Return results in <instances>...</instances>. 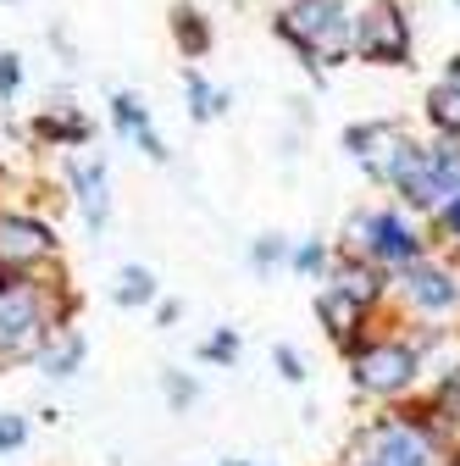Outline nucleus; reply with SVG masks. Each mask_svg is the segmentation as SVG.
I'll list each match as a JSON object with an SVG mask.
<instances>
[{
  "mask_svg": "<svg viewBox=\"0 0 460 466\" xmlns=\"http://www.w3.org/2000/svg\"><path fill=\"white\" fill-rule=\"evenodd\" d=\"M277 34L289 39L305 62H333L344 56V45H355V23L344 12V0H295L277 17Z\"/></svg>",
  "mask_w": 460,
  "mask_h": 466,
  "instance_id": "f257e3e1",
  "label": "nucleus"
},
{
  "mask_svg": "<svg viewBox=\"0 0 460 466\" xmlns=\"http://www.w3.org/2000/svg\"><path fill=\"white\" fill-rule=\"evenodd\" d=\"M50 328V306L39 283H0V356H23Z\"/></svg>",
  "mask_w": 460,
  "mask_h": 466,
  "instance_id": "f03ea898",
  "label": "nucleus"
},
{
  "mask_svg": "<svg viewBox=\"0 0 460 466\" xmlns=\"http://www.w3.org/2000/svg\"><path fill=\"white\" fill-rule=\"evenodd\" d=\"M355 50L366 62H383V67H399L411 56V23L394 0H372V6L355 17Z\"/></svg>",
  "mask_w": 460,
  "mask_h": 466,
  "instance_id": "7ed1b4c3",
  "label": "nucleus"
},
{
  "mask_svg": "<svg viewBox=\"0 0 460 466\" xmlns=\"http://www.w3.org/2000/svg\"><path fill=\"white\" fill-rule=\"evenodd\" d=\"M433 461H438V450H433L427 428L399 422V417L377 422L361 444V466H433Z\"/></svg>",
  "mask_w": 460,
  "mask_h": 466,
  "instance_id": "20e7f679",
  "label": "nucleus"
},
{
  "mask_svg": "<svg viewBox=\"0 0 460 466\" xmlns=\"http://www.w3.org/2000/svg\"><path fill=\"white\" fill-rule=\"evenodd\" d=\"M350 245H355V250H372V256H383V261H416V256H422L416 228H411L405 217H394V211L355 217V222H350Z\"/></svg>",
  "mask_w": 460,
  "mask_h": 466,
  "instance_id": "39448f33",
  "label": "nucleus"
},
{
  "mask_svg": "<svg viewBox=\"0 0 460 466\" xmlns=\"http://www.w3.org/2000/svg\"><path fill=\"white\" fill-rule=\"evenodd\" d=\"M416 378V350L405 344H366L355 350V383L372 394H399Z\"/></svg>",
  "mask_w": 460,
  "mask_h": 466,
  "instance_id": "423d86ee",
  "label": "nucleus"
},
{
  "mask_svg": "<svg viewBox=\"0 0 460 466\" xmlns=\"http://www.w3.org/2000/svg\"><path fill=\"white\" fill-rule=\"evenodd\" d=\"M350 150H355V161L372 172V178L394 184V172H399V161H405L411 139L399 134L394 123H372V128H350Z\"/></svg>",
  "mask_w": 460,
  "mask_h": 466,
  "instance_id": "0eeeda50",
  "label": "nucleus"
},
{
  "mask_svg": "<svg viewBox=\"0 0 460 466\" xmlns=\"http://www.w3.org/2000/svg\"><path fill=\"white\" fill-rule=\"evenodd\" d=\"M55 250V233L34 217H0V261L6 267H34Z\"/></svg>",
  "mask_w": 460,
  "mask_h": 466,
  "instance_id": "6e6552de",
  "label": "nucleus"
},
{
  "mask_svg": "<svg viewBox=\"0 0 460 466\" xmlns=\"http://www.w3.org/2000/svg\"><path fill=\"white\" fill-rule=\"evenodd\" d=\"M405 295L422 311H449V306H460V283L427 261H405Z\"/></svg>",
  "mask_w": 460,
  "mask_h": 466,
  "instance_id": "1a4fd4ad",
  "label": "nucleus"
},
{
  "mask_svg": "<svg viewBox=\"0 0 460 466\" xmlns=\"http://www.w3.org/2000/svg\"><path fill=\"white\" fill-rule=\"evenodd\" d=\"M316 311H322V322H327V333L344 344V350H355V328L366 322V300H355V295H344V289L333 283L327 295L316 300Z\"/></svg>",
  "mask_w": 460,
  "mask_h": 466,
  "instance_id": "9d476101",
  "label": "nucleus"
},
{
  "mask_svg": "<svg viewBox=\"0 0 460 466\" xmlns=\"http://www.w3.org/2000/svg\"><path fill=\"white\" fill-rule=\"evenodd\" d=\"M73 189H78V206H84V222L100 233L105 217H111V195H105V167H84L73 161Z\"/></svg>",
  "mask_w": 460,
  "mask_h": 466,
  "instance_id": "9b49d317",
  "label": "nucleus"
},
{
  "mask_svg": "<svg viewBox=\"0 0 460 466\" xmlns=\"http://www.w3.org/2000/svg\"><path fill=\"white\" fill-rule=\"evenodd\" d=\"M78 361H84V333H62V344H50L45 356H39V367L50 372V378H73L78 372Z\"/></svg>",
  "mask_w": 460,
  "mask_h": 466,
  "instance_id": "f8f14e48",
  "label": "nucleus"
},
{
  "mask_svg": "<svg viewBox=\"0 0 460 466\" xmlns=\"http://www.w3.org/2000/svg\"><path fill=\"white\" fill-rule=\"evenodd\" d=\"M338 289L372 306V300L383 295V272H377V267H361V261H344V267H338Z\"/></svg>",
  "mask_w": 460,
  "mask_h": 466,
  "instance_id": "ddd939ff",
  "label": "nucleus"
},
{
  "mask_svg": "<svg viewBox=\"0 0 460 466\" xmlns=\"http://www.w3.org/2000/svg\"><path fill=\"white\" fill-rule=\"evenodd\" d=\"M111 300H117V306H150L155 300V278L145 267H123L117 272V289H111Z\"/></svg>",
  "mask_w": 460,
  "mask_h": 466,
  "instance_id": "4468645a",
  "label": "nucleus"
},
{
  "mask_svg": "<svg viewBox=\"0 0 460 466\" xmlns=\"http://www.w3.org/2000/svg\"><path fill=\"white\" fill-rule=\"evenodd\" d=\"M39 134L55 139V145H84L89 123H84V116H67V111H50V116H39Z\"/></svg>",
  "mask_w": 460,
  "mask_h": 466,
  "instance_id": "2eb2a0df",
  "label": "nucleus"
},
{
  "mask_svg": "<svg viewBox=\"0 0 460 466\" xmlns=\"http://www.w3.org/2000/svg\"><path fill=\"white\" fill-rule=\"evenodd\" d=\"M184 89H189V111L200 116V123H211V116H222L227 95H222V89H211V84H205L200 73H189V78H184Z\"/></svg>",
  "mask_w": 460,
  "mask_h": 466,
  "instance_id": "dca6fc26",
  "label": "nucleus"
},
{
  "mask_svg": "<svg viewBox=\"0 0 460 466\" xmlns=\"http://www.w3.org/2000/svg\"><path fill=\"white\" fill-rule=\"evenodd\" d=\"M427 111H433V123H438L444 134H460V89H455V84L433 89V95H427Z\"/></svg>",
  "mask_w": 460,
  "mask_h": 466,
  "instance_id": "f3484780",
  "label": "nucleus"
},
{
  "mask_svg": "<svg viewBox=\"0 0 460 466\" xmlns=\"http://www.w3.org/2000/svg\"><path fill=\"white\" fill-rule=\"evenodd\" d=\"M111 116H117V128H123V134L150 128V116H145V106H139L134 95H117V100H111Z\"/></svg>",
  "mask_w": 460,
  "mask_h": 466,
  "instance_id": "a211bd4d",
  "label": "nucleus"
},
{
  "mask_svg": "<svg viewBox=\"0 0 460 466\" xmlns=\"http://www.w3.org/2000/svg\"><path fill=\"white\" fill-rule=\"evenodd\" d=\"M178 45H184L189 56H200V50L211 45V34H205V23H200L195 12H178Z\"/></svg>",
  "mask_w": 460,
  "mask_h": 466,
  "instance_id": "6ab92c4d",
  "label": "nucleus"
},
{
  "mask_svg": "<svg viewBox=\"0 0 460 466\" xmlns=\"http://www.w3.org/2000/svg\"><path fill=\"white\" fill-rule=\"evenodd\" d=\"M205 361H234L239 356V339H234V328H222L216 339H205V350H200Z\"/></svg>",
  "mask_w": 460,
  "mask_h": 466,
  "instance_id": "aec40b11",
  "label": "nucleus"
},
{
  "mask_svg": "<svg viewBox=\"0 0 460 466\" xmlns=\"http://www.w3.org/2000/svg\"><path fill=\"white\" fill-rule=\"evenodd\" d=\"M272 361H277V372L289 378V383H300V378H305V361H300V350H289V344H277V350H272Z\"/></svg>",
  "mask_w": 460,
  "mask_h": 466,
  "instance_id": "412c9836",
  "label": "nucleus"
},
{
  "mask_svg": "<svg viewBox=\"0 0 460 466\" xmlns=\"http://www.w3.org/2000/svg\"><path fill=\"white\" fill-rule=\"evenodd\" d=\"M17 84H23V67H17V56L12 50H0V95H17Z\"/></svg>",
  "mask_w": 460,
  "mask_h": 466,
  "instance_id": "4be33fe9",
  "label": "nucleus"
},
{
  "mask_svg": "<svg viewBox=\"0 0 460 466\" xmlns=\"http://www.w3.org/2000/svg\"><path fill=\"white\" fill-rule=\"evenodd\" d=\"M28 439V422L23 417H0V450H17Z\"/></svg>",
  "mask_w": 460,
  "mask_h": 466,
  "instance_id": "5701e85b",
  "label": "nucleus"
},
{
  "mask_svg": "<svg viewBox=\"0 0 460 466\" xmlns=\"http://www.w3.org/2000/svg\"><path fill=\"white\" fill-rule=\"evenodd\" d=\"M195 394H200V389H195L189 378H178V372H166V400H172V405H189Z\"/></svg>",
  "mask_w": 460,
  "mask_h": 466,
  "instance_id": "b1692460",
  "label": "nucleus"
},
{
  "mask_svg": "<svg viewBox=\"0 0 460 466\" xmlns=\"http://www.w3.org/2000/svg\"><path fill=\"white\" fill-rule=\"evenodd\" d=\"M322 261H327V250H322V245H316V239H311V245H300V250H295V267H300V272H316V267H322Z\"/></svg>",
  "mask_w": 460,
  "mask_h": 466,
  "instance_id": "393cba45",
  "label": "nucleus"
},
{
  "mask_svg": "<svg viewBox=\"0 0 460 466\" xmlns=\"http://www.w3.org/2000/svg\"><path fill=\"white\" fill-rule=\"evenodd\" d=\"M134 145H139V150H145L150 161H166V145L155 139V128H139V134H134Z\"/></svg>",
  "mask_w": 460,
  "mask_h": 466,
  "instance_id": "a878e982",
  "label": "nucleus"
},
{
  "mask_svg": "<svg viewBox=\"0 0 460 466\" xmlns=\"http://www.w3.org/2000/svg\"><path fill=\"white\" fill-rule=\"evenodd\" d=\"M438 400H444L449 422H460V378H455V383H444V394H438Z\"/></svg>",
  "mask_w": 460,
  "mask_h": 466,
  "instance_id": "bb28decb",
  "label": "nucleus"
},
{
  "mask_svg": "<svg viewBox=\"0 0 460 466\" xmlns=\"http://www.w3.org/2000/svg\"><path fill=\"white\" fill-rule=\"evenodd\" d=\"M272 261H283V245L277 239H261L255 245V267H272Z\"/></svg>",
  "mask_w": 460,
  "mask_h": 466,
  "instance_id": "cd10ccee",
  "label": "nucleus"
},
{
  "mask_svg": "<svg viewBox=\"0 0 460 466\" xmlns=\"http://www.w3.org/2000/svg\"><path fill=\"white\" fill-rule=\"evenodd\" d=\"M444 222H449V233L460 239V195H449V200H444Z\"/></svg>",
  "mask_w": 460,
  "mask_h": 466,
  "instance_id": "c85d7f7f",
  "label": "nucleus"
},
{
  "mask_svg": "<svg viewBox=\"0 0 460 466\" xmlns=\"http://www.w3.org/2000/svg\"><path fill=\"white\" fill-rule=\"evenodd\" d=\"M444 84H455V89H460V56H455V62H449V73H444Z\"/></svg>",
  "mask_w": 460,
  "mask_h": 466,
  "instance_id": "c756f323",
  "label": "nucleus"
}]
</instances>
